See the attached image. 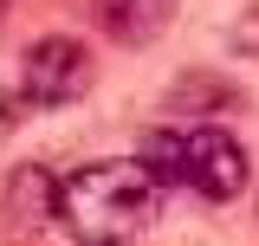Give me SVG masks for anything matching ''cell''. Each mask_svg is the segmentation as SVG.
<instances>
[{"mask_svg": "<svg viewBox=\"0 0 259 246\" xmlns=\"http://www.w3.org/2000/svg\"><path fill=\"white\" fill-rule=\"evenodd\" d=\"M162 194H168V188H162L136 155L84 162L78 175L59 182V220H65V233L84 240V246H130L162 214Z\"/></svg>", "mask_w": 259, "mask_h": 246, "instance_id": "6da1fadb", "label": "cell"}, {"mask_svg": "<svg viewBox=\"0 0 259 246\" xmlns=\"http://www.w3.org/2000/svg\"><path fill=\"white\" fill-rule=\"evenodd\" d=\"M97 78V59L84 39H71V32H46V39H32L26 59H20V97H26L32 110H59V104H78V97L91 91Z\"/></svg>", "mask_w": 259, "mask_h": 246, "instance_id": "7a4b0ae2", "label": "cell"}, {"mask_svg": "<svg viewBox=\"0 0 259 246\" xmlns=\"http://www.w3.org/2000/svg\"><path fill=\"white\" fill-rule=\"evenodd\" d=\"M246 182H253V155L233 130L201 123L182 136V188H194L201 201H233L246 194Z\"/></svg>", "mask_w": 259, "mask_h": 246, "instance_id": "3957f363", "label": "cell"}, {"mask_svg": "<svg viewBox=\"0 0 259 246\" xmlns=\"http://www.w3.org/2000/svg\"><path fill=\"white\" fill-rule=\"evenodd\" d=\"M91 20L117 46H149L175 26V0H91Z\"/></svg>", "mask_w": 259, "mask_h": 246, "instance_id": "277c9868", "label": "cell"}, {"mask_svg": "<svg viewBox=\"0 0 259 246\" xmlns=\"http://www.w3.org/2000/svg\"><path fill=\"white\" fill-rule=\"evenodd\" d=\"M7 208L26 220V227H46V220H59V182L26 162V169H13V182H7Z\"/></svg>", "mask_w": 259, "mask_h": 246, "instance_id": "5b68a950", "label": "cell"}, {"mask_svg": "<svg viewBox=\"0 0 259 246\" xmlns=\"http://www.w3.org/2000/svg\"><path fill=\"white\" fill-rule=\"evenodd\" d=\"M136 162H143L162 188H175L182 182V130H149L143 149H136Z\"/></svg>", "mask_w": 259, "mask_h": 246, "instance_id": "8992f818", "label": "cell"}, {"mask_svg": "<svg viewBox=\"0 0 259 246\" xmlns=\"http://www.w3.org/2000/svg\"><path fill=\"white\" fill-rule=\"evenodd\" d=\"M0 20H7V0H0Z\"/></svg>", "mask_w": 259, "mask_h": 246, "instance_id": "52a82bcc", "label": "cell"}]
</instances>
